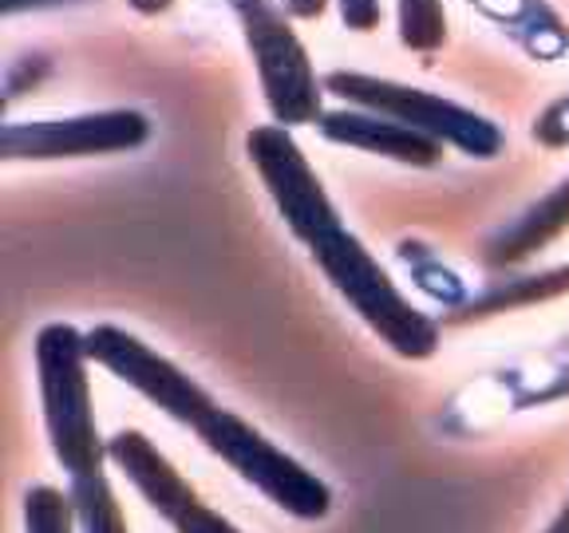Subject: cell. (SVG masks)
Instances as JSON below:
<instances>
[{
  "label": "cell",
  "instance_id": "8",
  "mask_svg": "<svg viewBox=\"0 0 569 533\" xmlns=\"http://www.w3.org/2000/svg\"><path fill=\"white\" fill-rule=\"evenodd\" d=\"M246 154L253 162V170L261 174V182H266L277 213H281L289 233L301 245H309L317 233L340 225L337 205L325 194L317 170L309 167V159H305V151L297 147L293 134H289V127L281 123L253 127L246 134Z\"/></svg>",
  "mask_w": 569,
  "mask_h": 533
},
{
  "label": "cell",
  "instance_id": "10",
  "mask_svg": "<svg viewBox=\"0 0 569 533\" xmlns=\"http://www.w3.org/2000/svg\"><path fill=\"white\" fill-rule=\"evenodd\" d=\"M317 131L329 142L356 147V151L368 154H383V159L403 162V167H436L443 159V142L439 139H431V134L416 131L408 123H396L388 115H376V111H360V107L325 111Z\"/></svg>",
  "mask_w": 569,
  "mask_h": 533
},
{
  "label": "cell",
  "instance_id": "18",
  "mask_svg": "<svg viewBox=\"0 0 569 533\" xmlns=\"http://www.w3.org/2000/svg\"><path fill=\"white\" fill-rule=\"evenodd\" d=\"M530 400H533V403H558V400H569V368H566V372H558V375H553V383H550V388L533 391Z\"/></svg>",
  "mask_w": 569,
  "mask_h": 533
},
{
  "label": "cell",
  "instance_id": "14",
  "mask_svg": "<svg viewBox=\"0 0 569 533\" xmlns=\"http://www.w3.org/2000/svg\"><path fill=\"white\" fill-rule=\"evenodd\" d=\"M396 24H400L403 48L436 52L447 40V9L443 0H396Z\"/></svg>",
  "mask_w": 569,
  "mask_h": 533
},
{
  "label": "cell",
  "instance_id": "13",
  "mask_svg": "<svg viewBox=\"0 0 569 533\" xmlns=\"http://www.w3.org/2000/svg\"><path fill=\"white\" fill-rule=\"evenodd\" d=\"M71 506H76V525L80 533H127V517L119 510V497L103 474L91 479H71Z\"/></svg>",
  "mask_w": 569,
  "mask_h": 533
},
{
  "label": "cell",
  "instance_id": "7",
  "mask_svg": "<svg viewBox=\"0 0 569 533\" xmlns=\"http://www.w3.org/2000/svg\"><path fill=\"white\" fill-rule=\"evenodd\" d=\"M151 139V119L142 111H88L68 119H28L4 123L0 159L4 162H60V159H96V154L139 151Z\"/></svg>",
  "mask_w": 569,
  "mask_h": 533
},
{
  "label": "cell",
  "instance_id": "9",
  "mask_svg": "<svg viewBox=\"0 0 569 533\" xmlns=\"http://www.w3.org/2000/svg\"><path fill=\"white\" fill-rule=\"evenodd\" d=\"M107 459L127 474V482L147 497L154 514L174 525V533H241L230 517L206 506L194 486L142 431H119L116 439H107Z\"/></svg>",
  "mask_w": 569,
  "mask_h": 533
},
{
  "label": "cell",
  "instance_id": "1",
  "mask_svg": "<svg viewBox=\"0 0 569 533\" xmlns=\"http://www.w3.org/2000/svg\"><path fill=\"white\" fill-rule=\"evenodd\" d=\"M309 258L325 273V281L352 304V312L403 360H431L439 352V324L416 309L396 289L388 269L365 249V241L345 225L317 233L309 241Z\"/></svg>",
  "mask_w": 569,
  "mask_h": 533
},
{
  "label": "cell",
  "instance_id": "2",
  "mask_svg": "<svg viewBox=\"0 0 569 533\" xmlns=\"http://www.w3.org/2000/svg\"><path fill=\"white\" fill-rule=\"evenodd\" d=\"M36 375L52 454L71 479L103 474L107 443L99 435L88 383V340L71 324H44L36 332Z\"/></svg>",
  "mask_w": 569,
  "mask_h": 533
},
{
  "label": "cell",
  "instance_id": "17",
  "mask_svg": "<svg viewBox=\"0 0 569 533\" xmlns=\"http://www.w3.org/2000/svg\"><path fill=\"white\" fill-rule=\"evenodd\" d=\"M329 9V0H284V12L297 20H320Z\"/></svg>",
  "mask_w": 569,
  "mask_h": 533
},
{
  "label": "cell",
  "instance_id": "4",
  "mask_svg": "<svg viewBox=\"0 0 569 533\" xmlns=\"http://www.w3.org/2000/svg\"><path fill=\"white\" fill-rule=\"evenodd\" d=\"M238 28L246 36V48L258 68L261 95L273 123L281 127H305L320 123V95H325V80H317L312 60L305 44L297 40L289 12L273 0H230Z\"/></svg>",
  "mask_w": 569,
  "mask_h": 533
},
{
  "label": "cell",
  "instance_id": "5",
  "mask_svg": "<svg viewBox=\"0 0 569 533\" xmlns=\"http://www.w3.org/2000/svg\"><path fill=\"white\" fill-rule=\"evenodd\" d=\"M325 91L340 95L348 107L376 111V115L416 127V131L439 139L443 147H459L471 159H495L507 147V134L498 131L487 115H479V111L462 103H451L443 95H431L423 88L380 80V76H365V71H329L325 76Z\"/></svg>",
  "mask_w": 569,
  "mask_h": 533
},
{
  "label": "cell",
  "instance_id": "3",
  "mask_svg": "<svg viewBox=\"0 0 569 533\" xmlns=\"http://www.w3.org/2000/svg\"><path fill=\"white\" fill-rule=\"evenodd\" d=\"M194 435L202 439L206 451L218 454L241 482L261 490L277 510L301 517V522L329 517V510H332L329 482L317 479L309 466H301L293 454H284L277 443H269L258 426L246 423L241 415L218 408L198 426Z\"/></svg>",
  "mask_w": 569,
  "mask_h": 533
},
{
  "label": "cell",
  "instance_id": "16",
  "mask_svg": "<svg viewBox=\"0 0 569 533\" xmlns=\"http://www.w3.org/2000/svg\"><path fill=\"white\" fill-rule=\"evenodd\" d=\"M337 9H340V20H345L348 32H372V28H380V20H383L380 0H337Z\"/></svg>",
  "mask_w": 569,
  "mask_h": 533
},
{
  "label": "cell",
  "instance_id": "12",
  "mask_svg": "<svg viewBox=\"0 0 569 533\" xmlns=\"http://www.w3.org/2000/svg\"><path fill=\"white\" fill-rule=\"evenodd\" d=\"M569 293V265L550 269V273H538V276H522V281H507V284H495L479 301L467 309V320L471 316H495V312H507V309H526L533 301H553V296H566Z\"/></svg>",
  "mask_w": 569,
  "mask_h": 533
},
{
  "label": "cell",
  "instance_id": "6",
  "mask_svg": "<svg viewBox=\"0 0 569 533\" xmlns=\"http://www.w3.org/2000/svg\"><path fill=\"white\" fill-rule=\"evenodd\" d=\"M88 340V360L116 375L119 383L134 388L142 400H151L162 415H170L174 423L198 426L222 408L213 400L202 383H194L178 364H170L167 355H159L154 348H147L139 336L116 329V324H96L91 332H83Z\"/></svg>",
  "mask_w": 569,
  "mask_h": 533
},
{
  "label": "cell",
  "instance_id": "19",
  "mask_svg": "<svg viewBox=\"0 0 569 533\" xmlns=\"http://www.w3.org/2000/svg\"><path fill=\"white\" fill-rule=\"evenodd\" d=\"M546 533H569V506L561 510L558 517H553V522H550V530H546Z\"/></svg>",
  "mask_w": 569,
  "mask_h": 533
},
{
  "label": "cell",
  "instance_id": "11",
  "mask_svg": "<svg viewBox=\"0 0 569 533\" xmlns=\"http://www.w3.org/2000/svg\"><path fill=\"white\" fill-rule=\"evenodd\" d=\"M566 225H569V178L558 190H550L542 202H533L515 225H507L498 238H490L482 261H487L490 269L518 265V261L530 258L533 249L550 245Z\"/></svg>",
  "mask_w": 569,
  "mask_h": 533
},
{
  "label": "cell",
  "instance_id": "15",
  "mask_svg": "<svg viewBox=\"0 0 569 533\" xmlns=\"http://www.w3.org/2000/svg\"><path fill=\"white\" fill-rule=\"evenodd\" d=\"M24 533H76V506L56 486H32L24 494Z\"/></svg>",
  "mask_w": 569,
  "mask_h": 533
}]
</instances>
